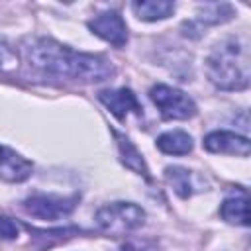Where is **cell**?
I'll return each instance as SVG.
<instances>
[{
    "label": "cell",
    "mask_w": 251,
    "mask_h": 251,
    "mask_svg": "<svg viewBox=\"0 0 251 251\" xmlns=\"http://www.w3.org/2000/svg\"><path fill=\"white\" fill-rule=\"evenodd\" d=\"M204 147L210 153H226V155H237V157H247L251 151L249 139L245 135L218 129L212 131L204 137Z\"/></svg>",
    "instance_id": "52a82bcc"
},
{
    "label": "cell",
    "mask_w": 251,
    "mask_h": 251,
    "mask_svg": "<svg viewBox=\"0 0 251 251\" xmlns=\"http://www.w3.org/2000/svg\"><path fill=\"white\" fill-rule=\"evenodd\" d=\"M100 102L118 118L126 120L129 112L141 114V104L137 102V96L129 88H118V90H102L98 94Z\"/></svg>",
    "instance_id": "30bf717a"
},
{
    "label": "cell",
    "mask_w": 251,
    "mask_h": 251,
    "mask_svg": "<svg viewBox=\"0 0 251 251\" xmlns=\"http://www.w3.org/2000/svg\"><path fill=\"white\" fill-rule=\"evenodd\" d=\"M33 165L10 147L0 145V178L6 182H24L31 176Z\"/></svg>",
    "instance_id": "9c48e42d"
},
{
    "label": "cell",
    "mask_w": 251,
    "mask_h": 251,
    "mask_svg": "<svg viewBox=\"0 0 251 251\" xmlns=\"http://www.w3.org/2000/svg\"><path fill=\"white\" fill-rule=\"evenodd\" d=\"M86 25L92 33H96L104 41L112 43L114 47H124L127 43V25L118 12H112V10L102 12V14L94 16L92 20H88Z\"/></svg>",
    "instance_id": "8992f818"
},
{
    "label": "cell",
    "mask_w": 251,
    "mask_h": 251,
    "mask_svg": "<svg viewBox=\"0 0 251 251\" xmlns=\"http://www.w3.org/2000/svg\"><path fill=\"white\" fill-rule=\"evenodd\" d=\"M157 147L167 155H186L192 151L194 143L186 131L173 129V131H165L157 137Z\"/></svg>",
    "instance_id": "4fadbf2b"
},
{
    "label": "cell",
    "mask_w": 251,
    "mask_h": 251,
    "mask_svg": "<svg viewBox=\"0 0 251 251\" xmlns=\"http://www.w3.org/2000/svg\"><path fill=\"white\" fill-rule=\"evenodd\" d=\"M116 137H118V145H120L122 161H124L129 169H133L135 173H139V175H145V176H147V167H145V163H143L141 153L131 145V141H129V139H126V137H122V135H118V133H116Z\"/></svg>",
    "instance_id": "9a60e30c"
},
{
    "label": "cell",
    "mask_w": 251,
    "mask_h": 251,
    "mask_svg": "<svg viewBox=\"0 0 251 251\" xmlns=\"http://www.w3.org/2000/svg\"><path fill=\"white\" fill-rule=\"evenodd\" d=\"M0 237L2 239H14V237H18V226L10 218L0 216Z\"/></svg>",
    "instance_id": "2e32d148"
},
{
    "label": "cell",
    "mask_w": 251,
    "mask_h": 251,
    "mask_svg": "<svg viewBox=\"0 0 251 251\" xmlns=\"http://www.w3.org/2000/svg\"><path fill=\"white\" fill-rule=\"evenodd\" d=\"M249 200H247V192L243 188L235 190L233 196H227L222 206H220V214L226 222L229 224H237V226H247L249 224Z\"/></svg>",
    "instance_id": "8fae6325"
},
{
    "label": "cell",
    "mask_w": 251,
    "mask_h": 251,
    "mask_svg": "<svg viewBox=\"0 0 251 251\" xmlns=\"http://www.w3.org/2000/svg\"><path fill=\"white\" fill-rule=\"evenodd\" d=\"M231 16H233V8L226 2H222V4L220 2L204 4L198 10L200 22H206V24H222V22H227Z\"/></svg>",
    "instance_id": "5bb4252c"
},
{
    "label": "cell",
    "mask_w": 251,
    "mask_h": 251,
    "mask_svg": "<svg viewBox=\"0 0 251 251\" xmlns=\"http://www.w3.org/2000/svg\"><path fill=\"white\" fill-rule=\"evenodd\" d=\"M131 10L139 20L157 22V20H165V18L173 16L175 4L167 2V0H141V2H133Z\"/></svg>",
    "instance_id": "7c38bea8"
},
{
    "label": "cell",
    "mask_w": 251,
    "mask_h": 251,
    "mask_svg": "<svg viewBox=\"0 0 251 251\" xmlns=\"http://www.w3.org/2000/svg\"><path fill=\"white\" fill-rule=\"evenodd\" d=\"M75 202H76V196L63 198V196H53V194H35L24 202V210L33 218L55 222V220L69 216L75 208Z\"/></svg>",
    "instance_id": "5b68a950"
},
{
    "label": "cell",
    "mask_w": 251,
    "mask_h": 251,
    "mask_svg": "<svg viewBox=\"0 0 251 251\" xmlns=\"http://www.w3.org/2000/svg\"><path fill=\"white\" fill-rule=\"evenodd\" d=\"M249 43L245 37H227L214 45L206 59V73L222 90H245L249 86Z\"/></svg>",
    "instance_id": "7a4b0ae2"
},
{
    "label": "cell",
    "mask_w": 251,
    "mask_h": 251,
    "mask_svg": "<svg viewBox=\"0 0 251 251\" xmlns=\"http://www.w3.org/2000/svg\"><path fill=\"white\" fill-rule=\"evenodd\" d=\"M149 98L165 120H188L196 114L194 100L178 88L167 84H155L149 90Z\"/></svg>",
    "instance_id": "277c9868"
},
{
    "label": "cell",
    "mask_w": 251,
    "mask_h": 251,
    "mask_svg": "<svg viewBox=\"0 0 251 251\" xmlns=\"http://www.w3.org/2000/svg\"><path fill=\"white\" fill-rule=\"evenodd\" d=\"M165 180L180 198H190V196L206 190V180L200 175H196L194 171H188L184 167H167Z\"/></svg>",
    "instance_id": "ba28073f"
},
{
    "label": "cell",
    "mask_w": 251,
    "mask_h": 251,
    "mask_svg": "<svg viewBox=\"0 0 251 251\" xmlns=\"http://www.w3.org/2000/svg\"><path fill=\"white\" fill-rule=\"evenodd\" d=\"M0 67H2V59H0Z\"/></svg>",
    "instance_id": "e0dca14e"
},
{
    "label": "cell",
    "mask_w": 251,
    "mask_h": 251,
    "mask_svg": "<svg viewBox=\"0 0 251 251\" xmlns=\"http://www.w3.org/2000/svg\"><path fill=\"white\" fill-rule=\"evenodd\" d=\"M145 222V212L133 202H112L96 212L98 227L108 235H127L141 227Z\"/></svg>",
    "instance_id": "3957f363"
},
{
    "label": "cell",
    "mask_w": 251,
    "mask_h": 251,
    "mask_svg": "<svg viewBox=\"0 0 251 251\" xmlns=\"http://www.w3.org/2000/svg\"><path fill=\"white\" fill-rule=\"evenodd\" d=\"M25 59L35 69L61 78L80 82H100L114 75V67L108 59L92 53H80L53 39H31L24 47Z\"/></svg>",
    "instance_id": "6da1fadb"
}]
</instances>
